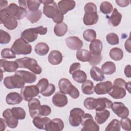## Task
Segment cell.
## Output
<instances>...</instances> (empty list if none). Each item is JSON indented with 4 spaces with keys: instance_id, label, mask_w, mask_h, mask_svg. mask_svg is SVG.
<instances>
[{
    "instance_id": "6da1fadb",
    "label": "cell",
    "mask_w": 131,
    "mask_h": 131,
    "mask_svg": "<svg viewBox=\"0 0 131 131\" xmlns=\"http://www.w3.org/2000/svg\"><path fill=\"white\" fill-rule=\"evenodd\" d=\"M84 10L85 11L83 18L84 24L86 26L96 24L99 18L96 5L92 2H89L84 6Z\"/></svg>"
},
{
    "instance_id": "7a4b0ae2",
    "label": "cell",
    "mask_w": 131,
    "mask_h": 131,
    "mask_svg": "<svg viewBox=\"0 0 131 131\" xmlns=\"http://www.w3.org/2000/svg\"><path fill=\"white\" fill-rule=\"evenodd\" d=\"M18 65V68H26L30 70L35 74L39 75L42 72V68L38 64L37 61L33 58L25 57L15 60Z\"/></svg>"
},
{
    "instance_id": "3957f363",
    "label": "cell",
    "mask_w": 131,
    "mask_h": 131,
    "mask_svg": "<svg viewBox=\"0 0 131 131\" xmlns=\"http://www.w3.org/2000/svg\"><path fill=\"white\" fill-rule=\"evenodd\" d=\"M58 86L60 92L69 95L73 99H77L79 96L80 93L78 90L67 78L60 79L58 82Z\"/></svg>"
},
{
    "instance_id": "277c9868",
    "label": "cell",
    "mask_w": 131,
    "mask_h": 131,
    "mask_svg": "<svg viewBox=\"0 0 131 131\" xmlns=\"http://www.w3.org/2000/svg\"><path fill=\"white\" fill-rule=\"evenodd\" d=\"M47 32V28L42 26L25 30L21 34L22 38L28 42L34 41L38 37V34L45 35Z\"/></svg>"
},
{
    "instance_id": "5b68a950",
    "label": "cell",
    "mask_w": 131,
    "mask_h": 131,
    "mask_svg": "<svg viewBox=\"0 0 131 131\" xmlns=\"http://www.w3.org/2000/svg\"><path fill=\"white\" fill-rule=\"evenodd\" d=\"M11 49L16 55H28L32 52L31 45L21 37L15 40Z\"/></svg>"
},
{
    "instance_id": "8992f818",
    "label": "cell",
    "mask_w": 131,
    "mask_h": 131,
    "mask_svg": "<svg viewBox=\"0 0 131 131\" xmlns=\"http://www.w3.org/2000/svg\"><path fill=\"white\" fill-rule=\"evenodd\" d=\"M3 83L6 88L12 89L23 88L26 83L20 76L14 74V75L6 77L4 79Z\"/></svg>"
},
{
    "instance_id": "52a82bcc",
    "label": "cell",
    "mask_w": 131,
    "mask_h": 131,
    "mask_svg": "<svg viewBox=\"0 0 131 131\" xmlns=\"http://www.w3.org/2000/svg\"><path fill=\"white\" fill-rule=\"evenodd\" d=\"M7 13L12 17L15 18L16 20L23 19L26 17L27 11L26 9L18 6L15 3H11L5 9Z\"/></svg>"
},
{
    "instance_id": "ba28073f",
    "label": "cell",
    "mask_w": 131,
    "mask_h": 131,
    "mask_svg": "<svg viewBox=\"0 0 131 131\" xmlns=\"http://www.w3.org/2000/svg\"><path fill=\"white\" fill-rule=\"evenodd\" d=\"M81 124L83 126L81 128L82 131H98L99 130V125L94 121L92 116L89 113L84 114Z\"/></svg>"
},
{
    "instance_id": "9c48e42d",
    "label": "cell",
    "mask_w": 131,
    "mask_h": 131,
    "mask_svg": "<svg viewBox=\"0 0 131 131\" xmlns=\"http://www.w3.org/2000/svg\"><path fill=\"white\" fill-rule=\"evenodd\" d=\"M0 21L9 30H14L18 26L17 20L9 15L5 9L0 10Z\"/></svg>"
},
{
    "instance_id": "30bf717a",
    "label": "cell",
    "mask_w": 131,
    "mask_h": 131,
    "mask_svg": "<svg viewBox=\"0 0 131 131\" xmlns=\"http://www.w3.org/2000/svg\"><path fill=\"white\" fill-rule=\"evenodd\" d=\"M40 2L43 4V14L47 17L53 19L59 11L56 3L53 0H43Z\"/></svg>"
},
{
    "instance_id": "8fae6325",
    "label": "cell",
    "mask_w": 131,
    "mask_h": 131,
    "mask_svg": "<svg viewBox=\"0 0 131 131\" xmlns=\"http://www.w3.org/2000/svg\"><path fill=\"white\" fill-rule=\"evenodd\" d=\"M84 114V111L80 108H74L72 109L69 117V122L70 125L74 127L79 126L81 124L82 118Z\"/></svg>"
},
{
    "instance_id": "7c38bea8",
    "label": "cell",
    "mask_w": 131,
    "mask_h": 131,
    "mask_svg": "<svg viewBox=\"0 0 131 131\" xmlns=\"http://www.w3.org/2000/svg\"><path fill=\"white\" fill-rule=\"evenodd\" d=\"M40 93L39 90L36 85H28L22 88L21 90V95L23 99L26 101H28L31 99L38 96Z\"/></svg>"
},
{
    "instance_id": "4fadbf2b",
    "label": "cell",
    "mask_w": 131,
    "mask_h": 131,
    "mask_svg": "<svg viewBox=\"0 0 131 131\" xmlns=\"http://www.w3.org/2000/svg\"><path fill=\"white\" fill-rule=\"evenodd\" d=\"M111 108L113 112L120 118L127 117L129 115V110L121 102H115L112 103Z\"/></svg>"
},
{
    "instance_id": "5bb4252c",
    "label": "cell",
    "mask_w": 131,
    "mask_h": 131,
    "mask_svg": "<svg viewBox=\"0 0 131 131\" xmlns=\"http://www.w3.org/2000/svg\"><path fill=\"white\" fill-rule=\"evenodd\" d=\"M2 116L5 120L8 127L11 128H15L17 126L18 121L12 115L11 109H6L3 112Z\"/></svg>"
},
{
    "instance_id": "9a60e30c",
    "label": "cell",
    "mask_w": 131,
    "mask_h": 131,
    "mask_svg": "<svg viewBox=\"0 0 131 131\" xmlns=\"http://www.w3.org/2000/svg\"><path fill=\"white\" fill-rule=\"evenodd\" d=\"M1 70L4 72H14L18 68V65L15 61H8L5 59L0 60Z\"/></svg>"
},
{
    "instance_id": "2e32d148",
    "label": "cell",
    "mask_w": 131,
    "mask_h": 131,
    "mask_svg": "<svg viewBox=\"0 0 131 131\" xmlns=\"http://www.w3.org/2000/svg\"><path fill=\"white\" fill-rule=\"evenodd\" d=\"M76 6V2L73 0H62L58 3V8L62 14H66L68 11L74 9Z\"/></svg>"
},
{
    "instance_id": "e0dca14e",
    "label": "cell",
    "mask_w": 131,
    "mask_h": 131,
    "mask_svg": "<svg viewBox=\"0 0 131 131\" xmlns=\"http://www.w3.org/2000/svg\"><path fill=\"white\" fill-rule=\"evenodd\" d=\"M112 87V83L110 81L100 82L97 83L95 88L94 91L97 95H104L111 91Z\"/></svg>"
},
{
    "instance_id": "ac0fdd59",
    "label": "cell",
    "mask_w": 131,
    "mask_h": 131,
    "mask_svg": "<svg viewBox=\"0 0 131 131\" xmlns=\"http://www.w3.org/2000/svg\"><path fill=\"white\" fill-rule=\"evenodd\" d=\"M68 47L72 50H78L83 46L82 41L77 36H69L66 40Z\"/></svg>"
},
{
    "instance_id": "d6986e66",
    "label": "cell",
    "mask_w": 131,
    "mask_h": 131,
    "mask_svg": "<svg viewBox=\"0 0 131 131\" xmlns=\"http://www.w3.org/2000/svg\"><path fill=\"white\" fill-rule=\"evenodd\" d=\"M40 105V102L37 98H32L28 101V106L31 117L33 118L39 116L38 110Z\"/></svg>"
},
{
    "instance_id": "ffe728a7",
    "label": "cell",
    "mask_w": 131,
    "mask_h": 131,
    "mask_svg": "<svg viewBox=\"0 0 131 131\" xmlns=\"http://www.w3.org/2000/svg\"><path fill=\"white\" fill-rule=\"evenodd\" d=\"M64 125L63 121L60 118H55L51 120L46 126V131H61L63 130Z\"/></svg>"
},
{
    "instance_id": "44dd1931",
    "label": "cell",
    "mask_w": 131,
    "mask_h": 131,
    "mask_svg": "<svg viewBox=\"0 0 131 131\" xmlns=\"http://www.w3.org/2000/svg\"><path fill=\"white\" fill-rule=\"evenodd\" d=\"M53 103L57 107H62L65 106L68 103V98L66 95L60 92H57L52 98Z\"/></svg>"
},
{
    "instance_id": "7402d4cb",
    "label": "cell",
    "mask_w": 131,
    "mask_h": 131,
    "mask_svg": "<svg viewBox=\"0 0 131 131\" xmlns=\"http://www.w3.org/2000/svg\"><path fill=\"white\" fill-rule=\"evenodd\" d=\"M15 74L20 76L24 82L27 83H33L36 80V75L29 71L24 70L17 71L15 72Z\"/></svg>"
},
{
    "instance_id": "603a6c76",
    "label": "cell",
    "mask_w": 131,
    "mask_h": 131,
    "mask_svg": "<svg viewBox=\"0 0 131 131\" xmlns=\"http://www.w3.org/2000/svg\"><path fill=\"white\" fill-rule=\"evenodd\" d=\"M108 95L115 99H121L126 95V91L124 88L112 85L111 91L108 92Z\"/></svg>"
},
{
    "instance_id": "cb8c5ba5",
    "label": "cell",
    "mask_w": 131,
    "mask_h": 131,
    "mask_svg": "<svg viewBox=\"0 0 131 131\" xmlns=\"http://www.w3.org/2000/svg\"><path fill=\"white\" fill-rule=\"evenodd\" d=\"M63 56L61 53L57 50H53L49 53L48 60L50 63L52 65H58L61 63Z\"/></svg>"
},
{
    "instance_id": "d4e9b609",
    "label": "cell",
    "mask_w": 131,
    "mask_h": 131,
    "mask_svg": "<svg viewBox=\"0 0 131 131\" xmlns=\"http://www.w3.org/2000/svg\"><path fill=\"white\" fill-rule=\"evenodd\" d=\"M102 47L103 46L101 41L99 39H95L89 45V52L92 55H100L101 54Z\"/></svg>"
},
{
    "instance_id": "484cf974",
    "label": "cell",
    "mask_w": 131,
    "mask_h": 131,
    "mask_svg": "<svg viewBox=\"0 0 131 131\" xmlns=\"http://www.w3.org/2000/svg\"><path fill=\"white\" fill-rule=\"evenodd\" d=\"M23 99L21 95L17 92L9 93L6 97V101L9 105L19 104Z\"/></svg>"
},
{
    "instance_id": "4316f807",
    "label": "cell",
    "mask_w": 131,
    "mask_h": 131,
    "mask_svg": "<svg viewBox=\"0 0 131 131\" xmlns=\"http://www.w3.org/2000/svg\"><path fill=\"white\" fill-rule=\"evenodd\" d=\"M51 121V120L49 118L37 116L33 118V123L36 128L39 129L45 130L46 126Z\"/></svg>"
},
{
    "instance_id": "83f0119b",
    "label": "cell",
    "mask_w": 131,
    "mask_h": 131,
    "mask_svg": "<svg viewBox=\"0 0 131 131\" xmlns=\"http://www.w3.org/2000/svg\"><path fill=\"white\" fill-rule=\"evenodd\" d=\"M108 23L113 27L118 26L121 20L122 14L118 11L116 8L113 10L111 15L108 18Z\"/></svg>"
},
{
    "instance_id": "f1b7e54d",
    "label": "cell",
    "mask_w": 131,
    "mask_h": 131,
    "mask_svg": "<svg viewBox=\"0 0 131 131\" xmlns=\"http://www.w3.org/2000/svg\"><path fill=\"white\" fill-rule=\"evenodd\" d=\"M109 111L105 109L100 111H97L95 117V121L97 124H101L104 123L110 117Z\"/></svg>"
},
{
    "instance_id": "f546056e",
    "label": "cell",
    "mask_w": 131,
    "mask_h": 131,
    "mask_svg": "<svg viewBox=\"0 0 131 131\" xmlns=\"http://www.w3.org/2000/svg\"><path fill=\"white\" fill-rule=\"evenodd\" d=\"M91 78L95 81H101L105 78L104 75L100 69L96 66H93L90 70Z\"/></svg>"
},
{
    "instance_id": "4dcf8cb0",
    "label": "cell",
    "mask_w": 131,
    "mask_h": 131,
    "mask_svg": "<svg viewBox=\"0 0 131 131\" xmlns=\"http://www.w3.org/2000/svg\"><path fill=\"white\" fill-rule=\"evenodd\" d=\"M98 104L96 110L100 111L106 108H111L112 101L106 98H99L97 99Z\"/></svg>"
},
{
    "instance_id": "1f68e13d",
    "label": "cell",
    "mask_w": 131,
    "mask_h": 131,
    "mask_svg": "<svg viewBox=\"0 0 131 131\" xmlns=\"http://www.w3.org/2000/svg\"><path fill=\"white\" fill-rule=\"evenodd\" d=\"M77 59L82 62H89L91 58L92 54L90 52L85 49H80L76 52Z\"/></svg>"
},
{
    "instance_id": "d6a6232c",
    "label": "cell",
    "mask_w": 131,
    "mask_h": 131,
    "mask_svg": "<svg viewBox=\"0 0 131 131\" xmlns=\"http://www.w3.org/2000/svg\"><path fill=\"white\" fill-rule=\"evenodd\" d=\"M42 12L41 10H37L35 11H31L28 10L27 11L26 17L31 23H35L37 22L41 17Z\"/></svg>"
},
{
    "instance_id": "836d02e7",
    "label": "cell",
    "mask_w": 131,
    "mask_h": 131,
    "mask_svg": "<svg viewBox=\"0 0 131 131\" xmlns=\"http://www.w3.org/2000/svg\"><path fill=\"white\" fill-rule=\"evenodd\" d=\"M81 89L82 93L85 95H92L94 92V84L90 80H86L83 82Z\"/></svg>"
},
{
    "instance_id": "e575fe53",
    "label": "cell",
    "mask_w": 131,
    "mask_h": 131,
    "mask_svg": "<svg viewBox=\"0 0 131 131\" xmlns=\"http://www.w3.org/2000/svg\"><path fill=\"white\" fill-rule=\"evenodd\" d=\"M34 51L36 54L40 56H44L49 52V47L45 42H39L34 47Z\"/></svg>"
},
{
    "instance_id": "d590c367",
    "label": "cell",
    "mask_w": 131,
    "mask_h": 131,
    "mask_svg": "<svg viewBox=\"0 0 131 131\" xmlns=\"http://www.w3.org/2000/svg\"><path fill=\"white\" fill-rule=\"evenodd\" d=\"M116 65L112 61H106L104 63L101 68V70L106 75H112L116 71Z\"/></svg>"
},
{
    "instance_id": "8d00e7d4",
    "label": "cell",
    "mask_w": 131,
    "mask_h": 131,
    "mask_svg": "<svg viewBox=\"0 0 131 131\" xmlns=\"http://www.w3.org/2000/svg\"><path fill=\"white\" fill-rule=\"evenodd\" d=\"M68 31V26L64 23L56 24L54 27V32L55 34L59 37L64 35Z\"/></svg>"
},
{
    "instance_id": "74e56055",
    "label": "cell",
    "mask_w": 131,
    "mask_h": 131,
    "mask_svg": "<svg viewBox=\"0 0 131 131\" xmlns=\"http://www.w3.org/2000/svg\"><path fill=\"white\" fill-rule=\"evenodd\" d=\"M109 56L113 60L119 61L122 59L123 57V52L120 48L115 47L112 48L110 51Z\"/></svg>"
},
{
    "instance_id": "f35d334b",
    "label": "cell",
    "mask_w": 131,
    "mask_h": 131,
    "mask_svg": "<svg viewBox=\"0 0 131 131\" xmlns=\"http://www.w3.org/2000/svg\"><path fill=\"white\" fill-rule=\"evenodd\" d=\"M72 75L73 79L79 83H82L86 80L87 78L86 73L84 71L80 70L74 72Z\"/></svg>"
},
{
    "instance_id": "ab89813d",
    "label": "cell",
    "mask_w": 131,
    "mask_h": 131,
    "mask_svg": "<svg viewBox=\"0 0 131 131\" xmlns=\"http://www.w3.org/2000/svg\"><path fill=\"white\" fill-rule=\"evenodd\" d=\"M12 115L18 120H24L26 117V112L25 110L19 107H14L11 109Z\"/></svg>"
},
{
    "instance_id": "60d3db41",
    "label": "cell",
    "mask_w": 131,
    "mask_h": 131,
    "mask_svg": "<svg viewBox=\"0 0 131 131\" xmlns=\"http://www.w3.org/2000/svg\"><path fill=\"white\" fill-rule=\"evenodd\" d=\"M84 106L88 110L96 109L97 106L98 102L97 99L92 97H88L84 100Z\"/></svg>"
},
{
    "instance_id": "b9f144b4",
    "label": "cell",
    "mask_w": 131,
    "mask_h": 131,
    "mask_svg": "<svg viewBox=\"0 0 131 131\" xmlns=\"http://www.w3.org/2000/svg\"><path fill=\"white\" fill-rule=\"evenodd\" d=\"M100 11L104 14H108L113 10V7L111 3L107 1L102 2L100 6Z\"/></svg>"
},
{
    "instance_id": "7bdbcfd3",
    "label": "cell",
    "mask_w": 131,
    "mask_h": 131,
    "mask_svg": "<svg viewBox=\"0 0 131 131\" xmlns=\"http://www.w3.org/2000/svg\"><path fill=\"white\" fill-rule=\"evenodd\" d=\"M120 121L117 119L112 120L107 125L105 129V131H120Z\"/></svg>"
},
{
    "instance_id": "ee69618b",
    "label": "cell",
    "mask_w": 131,
    "mask_h": 131,
    "mask_svg": "<svg viewBox=\"0 0 131 131\" xmlns=\"http://www.w3.org/2000/svg\"><path fill=\"white\" fill-rule=\"evenodd\" d=\"M97 36L96 32L93 29H88L84 31L83 33V38L88 42H92L96 39Z\"/></svg>"
},
{
    "instance_id": "f6af8a7d",
    "label": "cell",
    "mask_w": 131,
    "mask_h": 131,
    "mask_svg": "<svg viewBox=\"0 0 131 131\" xmlns=\"http://www.w3.org/2000/svg\"><path fill=\"white\" fill-rule=\"evenodd\" d=\"M107 42L111 45H118L119 43V38L117 34L114 33H110L106 36Z\"/></svg>"
},
{
    "instance_id": "bcb514c9",
    "label": "cell",
    "mask_w": 131,
    "mask_h": 131,
    "mask_svg": "<svg viewBox=\"0 0 131 131\" xmlns=\"http://www.w3.org/2000/svg\"><path fill=\"white\" fill-rule=\"evenodd\" d=\"M40 1L28 0L27 1V8L29 11H35L38 10L40 5Z\"/></svg>"
},
{
    "instance_id": "7dc6e473",
    "label": "cell",
    "mask_w": 131,
    "mask_h": 131,
    "mask_svg": "<svg viewBox=\"0 0 131 131\" xmlns=\"http://www.w3.org/2000/svg\"><path fill=\"white\" fill-rule=\"evenodd\" d=\"M1 55L3 58H15L16 57V54L12 51L11 49L4 48L1 51Z\"/></svg>"
},
{
    "instance_id": "c3c4849f",
    "label": "cell",
    "mask_w": 131,
    "mask_h": 131,
    "mask_svg": "<svg viewBox=\"0 0 131 131\" xmlns=\"http://www.w3.org/2000/svg\"><path fill=\"white\" fill-rule=\"evenodd\" d=\"M11 41V36L7 32L0 30V43L7 44Z\"/></svg>"
},
{
    "instance_id": "681fc988",
    "label": "cell",
    "mask_w": 131,
    "mask_h": 131,
    "mask_svg": "<svg viewBox=\"0 0 131 131\" xmlns=\"http://www.w3.org/2000/svg\"><path fill=\"white\" fill-rule=\"evenodd\" d=\"M120 123L123 129L127 131L131 130V121L129 118L127 117L122 118L120 121Z\"/></svg>"
},
{
    "instance_id": "f907efd6",
    "label": "cell",
    "mask_w": 131,
    "mask_h": 131,
    "mask_svg": "<svg viewBox=\"0 0 131 131\" xmlns=\"http://www.w3.org/2000/svg\"><path fill=\"white\" fill-rule=\"evenodd\" d=\"M51 113V108L47 105H41L39 108V116H47Z\"/></svg>"
},
{
    "instance_id": "816d5d0a",
    "label": "cell",
    "mask_w": 131,
    "mask_h": 131,
    "mask_svg": "<svg viewBox=\"0 0 131 131\" xmlns=\"http://www.w3.org/2000/svg\"><path fill=\"white\" fill-rule=\"evenodd\" d=\"M49 84V83L48 80L45 78H43L38 81L36 85L38 88L39 90V92L41 94L42 92H43L47 89Z\"/></svg>"
},
{
    "instance_id": "f5cc1de1",
    "label": "cell",
    "mask_w": 131,
    "mask_h": 131,
    "mask_svg": "<svg viewBox=\"0 0 131 131\" xmlns=\"http://www.w3.org/2000/svg\"><path fill=\"white\" fill-rule=\"evenodd\" d=\"M55 91V86L52 83H49L47 89L42 92L41 94L45 97H50L52 95Z\"/></svg>"
},
{
    "instance_id": "db71d44e",
    "label": "cell",
    "mask_w": 131,
    "mask_h": 131,
    "mask_svg": "<svg viewBox=\"0 0 131 131\" xmlns=\"http://www.w3.org/2000/svg\"><path fill=\"white\" fill-rule=\"evenodd\" d=\"M102 57L101 54L98 55H92L91 58L89 61V63L91 66H96L100 63V62L102 60Z\"/></svg>"
},
{
    "instance_id": "11a10c76",
    "label": "cell",
    "mask_w": 131,
    "mask_h": 131,
    "mask_svg": "<svg viewBox=\"0 0 131 131\" xmlns=\"http://www.w3.org/2000/svg\"><path fill=\"white\" fill-rule=\"evenodd\" d=\"M126 83V82L124 79H123L121 78H116L114 81L113 85L121 86V87H123V88H125Z\"/></svg>"
},
{
    "instance_id": "9f6ffc18",
    "label": "cell",
    "mask_w": 131,
    "mask_h": 131,
    "mask_svg": "<svg viewBox=\"0 0 131 131\" xmlns=\"http://www.w3.org/2000/svg\"><path fill=\"white\" fill-rule=\"evenodd\" d=\"M63 14H62L60 11L59 10L58 11V12H57V14L55 15V16L52 19L53 21L55 22L56 24H59V23H62L63 20Z\"/></svg>"
},
{
    "instance_id": "6f0895ef",
    "label": "cell",
    "mask_w": 131,
    "mask_h": 131,
    "mask_svg": "<svg viewBox=\"0 0 131 131\" xmlns=\"http://www.w3.org/2000/svg\"><path fill=\"white\" fill-rule=\"evenodd\" d=\"M80 63L79 62H75L71 64L69 69V73L70 74H72L75 71L80 70Z\"/></svg>"
},
{
    "instance_id": "680465c9",
    "label": "cell",
    "mask_w": 131,
    "mask_h": 131,
    "mask_svg": "<svg viewBox=\"0 0 131 131\" xmlns=\"http://www.w3.org/2000/svg\"><path fill=\"white\" fill-rule=\"evenodd\" d=\"M115 2L118 6L121 7H126L128 6L130 3V1L127 0H116Z\"/></svg>"
},
{
    "instance_id": "91938a15",
    "label": "cell",
    "mask_w": 131,
    "mask_h": 131,
    "mask_svg": "<svg viewBox=\"0 0 131 131\" xmlns=\"http://www.w3.org/2000/svg\"><path fill=\"white\" fill-rule=\"evenodd\" d=\"M130 65L128 64L125 66L124 70V73L126 77L127 78H130L131 77V73H130Z\"/></svg>"
},
{
    "instance_id": "94428289",
    "label": "cell",
    "mask_w": 131,
    "mask_h": 131,
    "mask_svg": "<svg viewBox=\"0 0 131 131\" xmlns=\"http://www.w3.org/2000/svg\"><path fill=\"white\" fill-rule=\"evenodd\" d=\"M124 47H125V49L126 50V51L127 52H128V53H130V50H131V48H130V38L129 37L128 39H126V40L125 42V44H124Z\"/></svg>"
},
{
    "instance_id": "6125c7cd",
    "label": "cell",
    "mask_w": 131,
    "mask_h": 131,
    "mask_svg": "<svg viewBox=\"0 0 131 131\" xmlns=\"http://www.w3.org/2000/svg\"><path fill=\"white\" fill-rule=\"evenodd\" d=\"M7 126V123L5 119L3 118H0V130L1 131H3L6 129V126Z\"/></svg>"
},
{
    "instance_id": "be15d7a7",
    "label": "cell",
    "mask_w": 131,
    "mask_h": 131,
    "mask_svg": "<svg viewBox=\"0 0 131 131\" xmlns=\"http://www.w3.org/2000/svg\"><path fill=\"white\" fill-rule=\"evenodd\" d=\"M8 7V2L7 1L1 0L0 1V10L5 9Z\"/></svg>"
},
{
    "instance_id": "e7e4bbea",
    "label": "cell",
    "mask_w": 131,
    "mask_h": 131,
    "mask_svg": "<svg viewBox=\"0 0 131 131\" xmlns=\"http://www.w3.org/2000/svg\"><path fill=\"white\" fill-rule=\"evenodd\" d=\"M18 4L20 7L26 9L27 8V1L24 0V1H19Z\"/></svg>"
},
{
    "instance_id": "03108f58",
    "label": "cell",
    "mask_w": 131,
    "mask_h": 131,
    "mask_svg": "<svg viewBox=\"0 0 131 131\" xmlns=\"http://www.w3.org/2000/svg\"><path fill=\"white\" fill-rule=\"evenodd\" d=\"M130 86H131V84H130V81L127 82L125 86V89L127 90L129 93H130Z\"/></svg>"
}]
</instances>
